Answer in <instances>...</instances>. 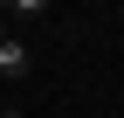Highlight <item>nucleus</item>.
Listing matches in <instances>:
<instances>
[{
  "label": "nucleus",
  "instance_id": "1",
  "mask_svg": "<svg viewBox=\"0 0 124 118\" xmlns=\"http://www.w3.org/2000/svg\"><path fill=\"white\" fill-rule=\"evenodd\" d=\"M28 69H35V49H28L21 35H0V77H7V83H21Z\"/></svg>",
  "mask_w": 124,
  "mask_h": 118
},
{
  "label": "nucleus",
  "instance_id": "2",
  "mask_svg": "<svg viewBox=\"0 0 124 118\" xmlns=\"http://www.w3.org/2000/svg\"><path fill=\"white\" fill-rule=\"evenodd\" d=\"M0 118H28V111H14V104H7V111H0Z\"/></svg>",
  "mask_w": 124,
  "mask_h": 118
}]
</instances>
